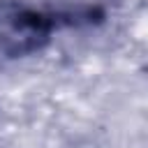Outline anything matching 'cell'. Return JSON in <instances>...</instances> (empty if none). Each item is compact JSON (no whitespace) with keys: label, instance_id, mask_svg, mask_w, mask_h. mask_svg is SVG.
<instances>
[{"label":"cell","instance_id":"obj_1","mask_svg":"<svg viewBox=\"0 0 148 148\" xmlns=\"http://www.w3.org/2000/svg\"><path fill=\"white\" fill-rule=\"evenodd\" d=\"M58 25V16L21 0H0V51L28 56L44 49Z\"/></svg>","mask_w":148,"mask_h":148}]
</instances>
